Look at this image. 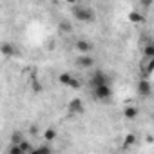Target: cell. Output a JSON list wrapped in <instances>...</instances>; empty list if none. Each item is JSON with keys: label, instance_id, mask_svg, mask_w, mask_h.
Segmentation results:
<instances>
[{"label": "cell", "instance_id": "obj_20", "mask_svg": "<svg viewBox=\"0 0 154 154\" xmlns=\"http://www.w3.org/2000/svg\"><path fill=\"white\" fill-rule=\"evenodd\" d=\"M11 141H13V143H18V141H22V134H20V132H15V134L11 136Z\"/></svg>", "mask_w": 154, "mask_h": 154}, {"label": "cell", "instance_id": "obj_4", "mask_svg": "<svg viewBox=\"0 0 154 154\" xmlns=\"http://www.w3.org/2000/svg\"><path fill=\"white\" fill-rule=\"evenodd\" d=\"M89 84H91V87L102 85V84H109V76H107V72H103L102 69H96V71H93V74H91Z\"/></svg>", "mask_w": 154, "mask_h": 154}, {"label": "cell", "instance_id": "obj_1", "mask_svg": "<svg viewBox=\"0 0 154 154\" xmlns=\"http://www.w3.org/2000/svg\"><path fill=\"white\" fill-rule=\"evenodd\" d=\"M72 18L76 22H82V24H89L94 20V13L93 9L89 8H84V6H74L72 8Z\"/></svg>", "mask_w": 154, "mask_h": 154}, {"label": "cell", "instance_id": "obj_17", "mask_svg": "<svg viewBox=\"0 0 154 154\" xmlns=\"http://www.w3.org/2000/svg\"><path fill=\"white\" fill-rule=\"evenodd\" d=\"M60 29H62L63 33H71V31H72V26H71L69 22L63 20V22H60Z\"/></svg>", "mask_w": 154, "mask_h": 154}, {"label": "cell", "instance_id": "obj_9", "mask_svg": "<svg viewBox=\"0 0 154 154\" xmlns=\"http://www.w3.org/2000/svg\"><path fill=\"white\" fill-rule=\"evenodd\" d=\"M74 47L78 49L80 53H91V49H93V44H91L89 40H85V38H80V40H76Z\"/></svg>", "mask_w": 154, "mask_h": 154}, {"label": "cell", "instance_id": "obj_11", "mask_svg": "<svg viewBox=\"0 0 154 154\" xmlns=\"http://www.w3.org/2000/svg\"><path fill=\"white\" fill-rule=\"evenodd\" d=\"M152 71H154V58H147V62H145V69H143L145 78H149V76L152 74Z\"/></svg>", "mask_w": 154, "mask_h": 154}, {"label": "cell", "instance_id": "obj_7", "mask_svg": "<svg viewBox=\"0 0 154 154\" xmlns=\"http://www.w3.org/2000/svg\"><path fill=\"white\" fill-rule=\"evenodd\" d=\"M76 65H78V67H84V69L94 67V58H93V56H89L87 53H82L78 58H76Z\"/></svg>", "mask_w": 154, "mask_h": 154}, {"label": "cell", "instance_id": "obj_14", "mask_svg": "<svg viewBox=\"0 0 154 154\" xmlns=\"http://www.w3.org/2000/svg\"><path fill=\"white\" fill-rule=\"evenodd\" d=\"M18 147H20V150H22V154L24 152H33V145L29 143V141H18Z\"/></svg>", "mask_w": 154, "mask_h": 154}, {"label": "cell", "instance_id": "obj_8", "mask_svg": "<svg viewBox=\"0 0 154 154\" xmlns=\"http://www.w3.org/2000/svg\"><path fill=\"white\" fill-rule=\"evenodd\" d=\"M138 93H140V96H143V98L150 96V93H152V87H150V82H149V78H143V80H140V82H138Z\"/></svg>", "mask_w": 154, "mask_h": 154}, {"label": "cell", "instance_id": "obj_21", "mask_svg": "<svg viewBox=\"0 0 154 154\" xmlns=\"http://www.w3.org/2000/svg\"><path fill=\"white\" fill-rule=\"evenodd\" d=\"M141 4H143L145 8H150V4H152V0H141Z\"/></svg>", "mask_w": 154, "mask_h": 154}, {"label": "cell", "instance_id": "obj_10", "mask_svg": "<svg viewBox=\"0 0 154 154\" xmlns=\"http://www.w3.org/2000/svg\"><path fill=\"white\" fill-rule=\"evenodd\" d=\"M138 114H140V111H138V107H134V105H127V107L123 109V116H125L127 120H134Z\"/></svg>", "mask_w": 154, "mask_h": 154}, {"label": "cell", "instance_id": "obj_15", "mask_svg": "<svg viewBox=\"0 0 154 154\" xmlns=\"http://www.w3.org/2000/svg\"><path fill=\"white\" fill-rule=\"evenodd\" d=\"M53 149L49 147V145H40V147H33V152H36V154H49Z\"/></svg>", "mask_w": 154, "mask_h": 154}, {"label": "cell", "instance_id": "obj_18", "mask_svg": "<svg viewBox=\"0 0 154 154\" xmlns=\"http://www.w3.org/2000/svg\"><path fill=\"white\" fill-rule=\"evenodd\" d=\"M9 154H22V150H20L18 143H13V147H9Z\"/></svg>", "mask_w": 154, "mask_h": 154}, {"label": "cell", "instance_id": "obj_6", "mask_svg": "<svg viewBox=\"0 0 154 154\" xmlns=\"http://www.w3.org/2000/svg\"><path fill=\"white\" fill-rule=\"evenodd\" d=\"M17 47H15V44H11V42H4L2 45H0V54L2 56H6V58H13V56H17Z\"/></svg>", "mask_w": 154, "mask_h": 154}, {"label": "cell", "instance_id": "obj_2", "mask_svg": "<svg viewBox=\"0 0 154 154\" xmlns=\"http://www.w3.org/2000/svg\"><path fill=\"white\" fill-rule=\"evenodd\" d=\"M93 96L98 102H109L112 96V89L109 84H102V85H94L93 87Z\"/></svg>", "mask_w": 154, "mask_h": 154}, {"label": "cell", "instance_id": "obj_12", "mask_svg": "<svg viewBox=\"0 0 154 154\" xmlns=\"http://www.w3.org/2000/svg\"><path fill=\"white\" fill-rule=\"evenodd\" d=\"M129 20L132 24H141L143 22V15L140 11H132V13H129Z\"/></svg>", "mask_w": 154, "mask_h": 154}, {"label": "cell", "instance_id": "obj_3", "mask_svg": "<svg viewBox=\"0 0 154 154\" xmlns=\"http://www.w3.org/2000/svg\"><path fill=\"white\" fill-rule=\"evenodd\" d=\"M58 82L62 84V85H65V87H71V89H80V80L76 78V76H72L71 72H62L60 76H58Z\"/></svg>", "mask_w": 154, "mask_h": 154}, {"label": "cell", "instance_id": "obj_13", "mask_svg": "<svg viewBox=\"0 0 154 154\" xmlns=\"http://www.w3.org/2000/svg\"><path fill=\"white\" fill-rule=\"evenodd\" d=\"M54 138H56V129H53V127L45 129V132H44V140H45V141H53Z\"/></svg>", "mask_w": 154, "mask_h": 154}, {"label": "cell", "instance_id": "obj_19", "mask_svg": "<svg viewBox=\"0 0 154 154\" xmlns=\"http://www.w3.org/2000/svg\"><path fill=\"white\" fill-rule=\"evenodd\" d=\"M134 141H136V136H134V134H127V136H125V143H127V145H132Z\"/></svg>", "mask_w": 154, "mask_h": 154}, {"label": "cell", "instance_id": "obj_22", "mask_svg": "<svg viewBox=\"0 0 154 154\" xmlns=\"http://www.w3.org/2000/svg\"><path fill=\"white\" fill-rule=\"evenodd\" d=\"M65 2H67V4H72V6H74L76 2H78V0H65Z\"/></svg>", "mask_w": 154, "mask_h": 154}, {"label": "cell", "instance_id": "obj_16", "mask_svg": "<svg viewBox=\"0 0 154 154\" xmlns=\"http://www.w3.org/2000/svg\"><path fill=\"white\" fill-rule=\"evenodd\" d=\"M143 54H145V58H154V45L147 44L145 49H143Z\"/></svg>", "mask_w": 154, "mask_h": 154}, {"label": "cell", "instance_id": "obj_5", "mask_svg": "<svg viewBox=\"0 0 154 154\" xmlns=\"http://www.w3.org/2000/svg\"><path fill=\"white\" fill-rule=\"evenodd\" d=\"M84 109H85V105H84L82 98H72V100L67 103V111H69L71 114H82Z\"/></svg>", "mask_w": 154, "mask_h": 154}]
</instances>
